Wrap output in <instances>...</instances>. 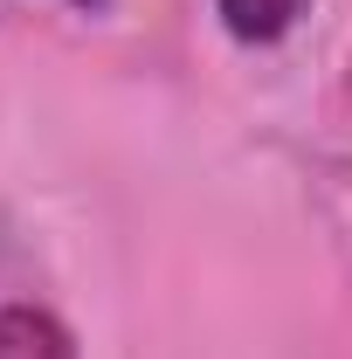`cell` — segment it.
Returning a JSON list of instances; mask_svg holds the SVG:
<instances>
[{"label": "cell", "mask_w": 352, "mask_h": 359, "mask_svg": "<svg viewBox=\"0 0 352 359\" xmlns=\"http://www.w3.org/2000/svg\"><path fill=\"white\" fill-rule=\"evenodd\" d=\"M0 359H76V339L42 304H0Z\"/></svg>", "instance_id": "cell-1"}, {"label": "cell", "mask_w": 352, "mask_h": 359, "mask_svg": "<svg viewBox=\"0 0 352 359\" xmlns=\"http://www.w3.org/2000/svg\"><path fill=\"white\" fill-rule=\"evenodd\" d=\"M304 7L311 0H215L221 28H228L235 42H276V35H290Z\"/></svg>", "instance_id": "cell-2"}, {"label": "cell", "mask_w": 352, "mask_h": 359, "mask_svg": "<svg viewBox=\"0 0 352 359\" xmlns=\"http://www.w3.org/2000/svg\"><path fill=\"white\" fill-rule=\"evenodd\" d=\"M69 7H83V14H97V7H111V0H69Z\"/></svg>", "instance_id": "cell-3"}]
</instances>
